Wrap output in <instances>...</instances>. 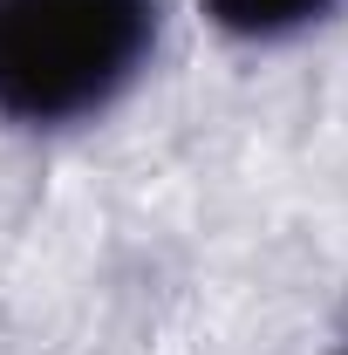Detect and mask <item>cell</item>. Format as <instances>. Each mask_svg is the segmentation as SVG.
<instances>
[{"label": "cell", "mask_w": 348, "mask_h": 355, "mask_svg": "<svg viewBox=\"0 0 348 355\" xmlns=\"http://www.w3.org/2000/svg\"><path fill=\"white\" fill-rule=\"evenodd\" d=\"M157 48V0H0V116L69 130L103 116Z\"/></svg>", "instance_id": "cell-1"}, {"label": "cell", "mask_w": 348, "mask_h": 355, "mask_svg": "<svg viewBox=\"0 0 348 355\" xmlns=\"http://www.w3.org/2000/svg\"><path fill=\"white\" fill-rule=\"evenodd\" d=\"M342 0H205V21L232 42H287L314 21H328Z\"/></svg>", "instance_id": "cell-2"}, {"label": "cell", "mask_w": 348, "mask_h": 355, "mask_svg": "<svg viewBox=\"0 0 348 355\" xmlns=\"http://www.w3.org/2000/svg\"><path fill=\"white\" fill-rule=\"evenodd\" d=\"M342 355H348V349H342Z\"/></svg>", "instance_id": "cell-3"}]
</instances>
